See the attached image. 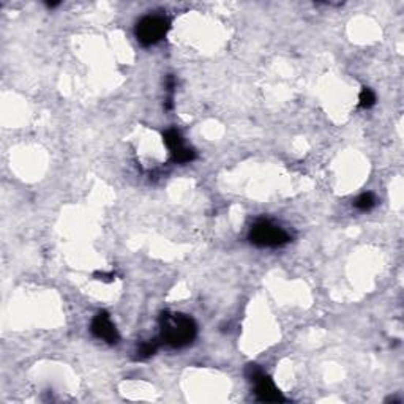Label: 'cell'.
Wrapping results in <instances>:
<instances>
[{"instance_id": "cell-1", "label": "cell", "mask_w": 404, "mask_h": 404, "mask_svg": "<svg viewBox=\"0 0 404 404\" xmlns=\"http://www.w3.org/2000/svg\"><path fill=\"white\" fill-rule=\"evenodd\" d=\"M161 339L171 348L180 349L188 346L196 338L198 327L196 322L186 314H161Z\"/></svg>"}, {"instance_id": "cell-2", "label": "cell", "mask_w": 404, "mask_h": 404, "mask_svg": "<svg viewBox=\"0 0 404 404\" xmlns=\"http://www.w3.org/2000/svg\"><path fill=\"white\" fill-rule=\"evenodd\" d=\"M248 239L253 245L261 246V248H276L291 240L289 234L284 229H281L280 226H276L267 220H262V221H258L256 224H253Z\"/></svg>"}, {"instance_id": "cell-3", "label": "cell", "mask_w": 404, "mask_h": 404, "mask_svg": "<svg viewBox=\"0 0 404 404\" xmlns=\"http://www.w3.org/2000/svg\"><path fill=\"white\" fill-rule=\"evenodd\" d=\"M169 30V21L164 16H145L142 17L138 26H136V38L141 45L144 46H152L161 38H164V35Z\"/></svg>"}, {"instance_id": "cell-4", "label": "cell", "mask_w": 404, "mask_h": 404, "mask_svg": "<svg viewBox=\"0 0 404 404\" xmlns=\"http://www.w3.org/2000/svg\"><path fill=\"white\" fill-rule=\"evenodd\" d=\"M254 382V393H256L259 401L264 402H284L286 398L281 395L278 387L275 386V382L264 373H258L251 379Z\"/></svg>"}, {"instance_id": "cell-5", "label": "cell", "mask_w": 404, "mask_h": 404, "mask_svg": "<svg viewBox=\"0 0 404 404\" xmlns=\"http://www.w3.org/2000/svg\"><path fill=\"white\" fill-rule=\"evenodd\" d=\"M90 330H92V333H93L97 338L104 339V341L109 343V344H117L119 339H120L119 332H117L116 325L112 324L109 314L104 313V311L98 313V314L93 317Z\"/></svg>"}, {"instance_id": "cell-6", "label": "cell", "mask_w": 404, "mask_h": 404, "mask_svg": "<svg viewBox=\"0 0 404 404\" xmlns=\"http://www.w3.org/2000/svg\"><path fill=\"white\" fill-rule=\"evenodd\" d=\"M163 138H164V144L167 145V148H169L171 152H176V150H179L180 147H183L182 136H180V133H179L176 128L167 130Z\"/></svg>"}, {"instance_id": "cell-7", "label": "cell", "mask_w": 404, "mask_h": 404, "mask_svg": "<svg viewBox=\"0 0 404 404\" xmlns=\"http://www.w3.org/2000/svg\"><path fill=\"white\" fill-rule=\"evenodd\" d=\"M358 210H371L374 205H376V198L373 193H363V195H360L357 199H355V204H354Z\"/></svg>"}, {"instance_id": "cell-8", "label": "cell", "mask_w": 404, "mask_h": 404, "mask_svg": "<svg viewBox=\"0 0 404 404\" xmlns=\"http://www.w3.org/2000/svg\"><path fill=\"white\" fill-rule=\"evenodd\" d=\"M171 153H172V160L177 163H189L196 158V152L191 150V148H186L185 145L180 147L176 152H171Z\"/></svg>"}, {"instance_id": "cell-9", "label": "cell", "mask_w": 404, "mask_h": 404, "mask_svg": "<svg viewBox=\"0 0 404 404\" xmlns=\"http://www.w3.org/2000/svg\"><path fill=\"white\" fill-rule=\"evenodd\" d=\"M157 349H158V343L157 341H145V343H142L139 348H138V355H136V358L138 360H144V358H148V357H152L155 352H157Z\"/></svg>"}, {"instance_id": "cell-10", "label": "cell", "mask_w": 404, "mask_h": 404, "mask_svg": "<svg viewBox=\"0 0 404 404\" xmlns=\"http://www.w3.org/2000/svg\"><path fill=\"white\" fill-rule=\"evenodd\" d=\"M358 101H360L361 108L368 109V108H371V106H374V103H376V95H374V92H373L371 89L363 87V89H361V92H360Z\"/></svg>"}, {"instance_id": "cell-11", "label": "cell", "mask_w": 404, "mask_h": 404, "mask_svg": "<svg viewBox=\"0 0 404 404\" xmlns=\"http://www.w3.org/2000/svg\"><path fill=\"white\" fill-rule=\"evenodd\" d=\"M46 5H48L49 8H55V7H59V2H48Z\"/></svg>"}]
</instances>
